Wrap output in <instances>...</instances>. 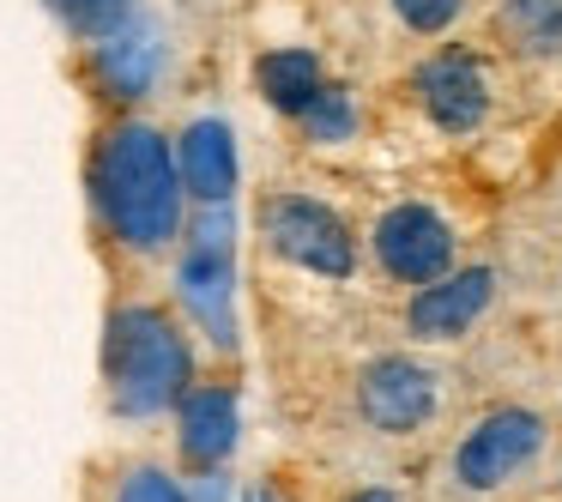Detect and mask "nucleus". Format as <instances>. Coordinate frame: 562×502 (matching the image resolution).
Instances as JSON below:
<instances>
[{"label":"nucleus","mask_w":562,"mask_h":502,"mask_svg":"<svg viewBox=\"0 0 562 502\" xmlns=\"http://www.w3.org/2000/svg\"><path fill=\"white\" fill-rule=\"evenodd\" d=\"M86 188L98 224L127 255H158V248L182 243L188 188H182V170H176V140L164 127L139 122V115L115 122L91 146Z\"/></svg>","instance_id":"obj_1"},{"label":"nucleus","mask_w":562,"mask_h":502,"mask_svg":"<svg viewBox=\"0 0 562 502\" xmlns=\"http://www.w3.org/2000/svg\"><path fill=\"white\" fill-rule=\"evenodd\" d=\"M194 388V345L164 309L122 303L103 327V393L122 424H151L176 412Z\"/></svg>","instance_id":"obj_2"},{"label":"nucleus","mask_w":562,"mask_h":502,"mask_svg":"<svg viewBox=\"0 0 562 502\" xmlns=\"http://www.w3.org/2000/svg\"><path fill=\"white\" fill-rule=\"evenodd\" d=\"M176 297L188 321L206 333L218 352H236V219L231 207H200L182 224V255H176Z\"/></svg>","instance_id":"obj_3"},{"label":"nucleus","mask_w":562,"mask_h":502,"mask_svg":"<svg viewBox=\"0 0 562 502\" xmlns=\"http://www.w3.org/2000/svg\"><path fill=\"white\" fill-rule=\"evenodd\" d=\"M260 236L284 267H303L315 279H351L357 272V236L333 207L308 194H267L260 207Z\"/></svg>","instance_id":"obj_4"},{"label":"nucleus","mask_w":562,"mask_h":502,"mask_svg":"<svg viewBox=\"0 0 562 502\" xmlns=\"http://www.w3.org/2000/svg\"><path fill=\"white\" fill-rule=\"evenodd\" d=\"M544 417L526 412V405H496V412H484L472 430L460 436V448H453V478H460V490H502L508 478H520L526 466L544 454Z\"/></svg>","instance_id":"obj_5"},{"label":"nucleus","mask_w":562,"mask_h":502,"mask_svg":"<svg viewBox=\"0 0 562 502\" xmlns=\"http://www.w3.org/2000/svg\"><path fill=\"white\" fill-rule=\"evenodd\" d=\"M357 412L381 436H417L441 412V376L417 357H369L357 369Z\"/></svg>","instance_id":"obj_6"},{"label":"nucleus","mask_w":562,"mask_h":502,"mask_svg":"<svg viewBox=\"0 0 562 502\" xmlns=\"http://www.w3.org/2000/svg\"><path fill=\"white\" fill-rule=\"evenodd\" d=\"M369 248H375V267L387 272V279L429 285V279H441V272L453 267L460 236H453V224L441 219L436 207H424V200H400V207H387L375 219Z\"/></svg>","instance_id":"obj_7"},{"label":"nucleus","mask_w":562,"mask_h":502,"mask_svg":"<svg viewBox=\"0 0 562 502\" xmlns=\"http://www.w3.org/2000/svg\"><path fill=\"white\" fill-rule=\"evenodd\" d=\"M412 98L441 134H477L490 115V74L472 49L441 43V49H429L412 67Z\"/></svg>","instance_id":"obj_8"},{"label":"nucleus","mask_w":562,"mask_h":502,"mask_svg":"<svg viewBox=\"0 0 562 502\" xmlns=\"http://www.w3.org/2000/svg\"><path fill=\"white\" fill-rule=\"evenodd\" d=\"M164 67H170V37L146 13H127L115 31L91 43V86L110 103H146L158 91Z\"/></svg>","instance_id":"obj_9"},{"label":"nucleus","mask_w":562,"mask_h":502,"mask_svg":"<svg viewBox=\"0 0 562 502\" xmlns=\"http://www.w3.org/2000/svg\"><path fill=\"white\" fill-rule=\"evenodd\" d=\"M490 303H496V272L490 267H448L441 279L429 285H412V303H405V333L412 339H460V333H472L477 321L490 315Z\"/></svg>","instance_id":"obj_10"},{"label":"nucleus","mask_w":562,"mask_h":502,"mask_svg":"<svg viewBox=\"0 0 562 502\" xmlns=\"http://www.w3.org/2000/svg\"><path fill=\"white\" fill-rule=\"evenodd\" d=\"M176 170L194 207H231L243 158H236V127L224 115H194V122L176 134Z\"/></svg>","instance_id":"obj_11"},{"label":"nucleus","mask_w":562,"mask_h":502,"mask_svg":"<svg viewBox=\"0 0 562 502\" xmlns=\"http://www.w3.org/2000/svg\"><path fill=\"white\" fill-rule=\"evenodd\" d=\"M236 436H243L236 388L206 381V388L182 393V405H176V442H182V460L194 466V472H218V466L236 454Z\"/></svg>","instance_id":"obj_12"},{"label":"nucleus","mask_w":562,"mask_h":502,"mask_svg":"<svg viewBox=\"0 0 562 502\" xmlns=\"http://www.w3.org/2000/svg\"><path fill=\"white\" fill-rule=\"evenodd\" d=\"M255 86L279 115H303L315 103V91L327 86V67H321L315 49H267L255 62Z\"/></svg>","instance_id":"obj_13"},{"label":"nucleus","mask_w":562,"mask_h":502,"mask_svg":"<svg viewBox=\"0 0 562 502\" xmlns=\"http://www.w3.org/2000/svg\"><path fill=\"white\" fill-rule=\"evenodd\" d=\"M496 37L520 62L562 55V0H496Z\"/></svg>","instance_id":"obj_14"},{"label":"nucleus","mask_w":562,"mask_h":502,"mask_svg":"<svg viewBox=\"0 0 562 502\" xmlns=\"http://www.w3.org/2000/svg\"><path fill=\"white\" fill-rule=\"evenodd\" d=\"M296 122H303V134L315 140V146H345V140L357 134V122H363V115H357V98H351V91L327 79V86L315 91V103H308Z\"/></svg>","instance_id":"obj_15"},{"label":"nucleus","mask_w":562,"mask_h":502,"mask_svg":"<svg viewBox=\"0 0 562 502\" xmlns=\"http://www.w3.org/2000/svg\"><path fill=\"white\" fill-rule=\"evenodd\" d=\"M55 13V25L79 43H98L103 31H115L127 13H134V0H43Z\"/></svg>","instance_id":"obj_16"},{"label":"nucleus","mask_w":562,"mask_h":502,"mask_svg":"<svg viewBox=\"0 0 562 502\" xmlns=\"http://www.w3.org/2000/svg\"><path fill=\"white\" fill-rule=\"evenodd\" d=\"M110 502H194V497H188V484L176 472H164V466H127Z\"/></svg>","instance_id":"obj_17"},{"label":"nucleus","mask_w":562,"mask_h":502,"mask_svg":"<svg viewBox=\"0 0 562 502\" xmlns=\"http://www.w3.org/2000/svg\"><path fill=\"white\" fill-rule=\"evenodd\" d=\"M465 13V0H393V19H400L405 31H417V37H441V31H453Z\"/></svg>","instance_id":"obj_18"},{"label":"nucleus","mask_w":562,"mask_h":502,"mask_svg":"<svg viewBox=\"0 0 562 502\" xmlns=\"http://www.w3.org/2000/svg\"><path fill=\"white\" fill-rule=\"evenodd\" d=\"M188 497H194V502H231V484H224V472H200Z\"/></svg>","instance_id":"obj_19"},{"label":"nucleus","mask_w":562,"mask_h":502,"mask_svg":"<svg viewBox=\"0 0 562 502\" xmlns=\"http://www.w3.org/2000/svg\"><path fill=\"white\" fill-rule=\"evenodd\" d=\"M351 502H400V497H393V490H357Z\"/></svg>","instance_id":"obj_20"}]
</instances>
